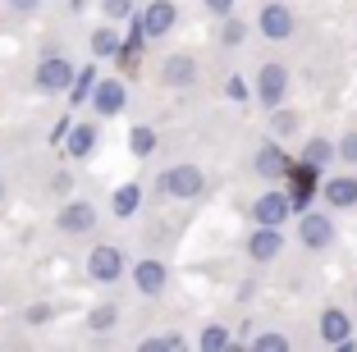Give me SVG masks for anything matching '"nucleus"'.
I'll list each match as a JSON object with an SVG mask.
<instances>
[{
  "mask_svg": "<svg viewBox=\"0 0 357 352\" xmlns=\"http://www.w3.org/2000/svg\"><path fill=\"white\" fill-rule=\"evenodd\" d=\"M96 206L92 201H64L60 215H55V224H60V234H92L96 229Z\"/></svg>",
  "mask_w": 357,
  "mask_h": 352,
  "instance_id": "obj_4",
  "label": "nucleus"
},
{
  "mask_svg": "<svg viewBox=\"0 0 357 352\" xmlns=\"http://www.w3.org/2000/svg\"><path fill=\"white\" fill-rule=\"evenodd\" d=\"M92 83H96V69L87 64V69H74V83H69V96H74V105H83L87 96H92Z\"/></svg>",
  "mask_w": 357,
  "mask_h": 352,
  "instance_id": "obj_21",
  "label": "nucleus"
},
{
  "mask_svg": "<svg viewBox=\"0 0 357 352\" xmlns=\"http://www.w3.org/2000/svg\"><path fill=\"white\" fill-rule=\"evenodd\" d=\"M37 5H42V0H10L14 14H37Z\"/></svg>",
  "mask_w": 357,
  "mask_h": 352,
  "instance_id": "obj_33",
  "label": "nucleus"
},
{
  "mask_svg": "<svg viewBox=\"0 0 357 352\" xmlns=\"http://www.w3.org/2000/svg\"><path fill=\"white\" fill-rule=\"evenodd\" d=\"M289 215H294L289 192H266V197H257V206H252V220H257V224H284Z\"/></svg>",
  "mask_w": 357,
  "mask_h": 352,
  "instance_id": "obj_9",
  "label": "nucleus"
},
{
  "mask_svg": "<svg viewBox=\"0 0 357 352\" xmlns=\"http://www.w3.org/2000/svg\"><path fill=\"white\" fill-rule=\"evenodd\" d=\"M294 178H298V183H294V197H289V201H294L298 211H307V197H312V188H316V169L307 165V169H298Z\"/></svg>",
  "mask_w": 357,
  "mask_h": 352,
  "instance_id": "obj_22",
  "label": "nucleus"
},
{
  "mask_svg": "<svg viewBox=\"0 0 357 352\" xmlns=\"http://www.w3.org/2000/svg\"><path fill=\"white\" fill-rule=\"evenodd\" d=\"M87 101H92L96 114H119V110H124V101H128V92H124V83H119V78H96Z\"/></svg>",
  "mask_w": 357,
  "mask_h": 352,
  "instance_id": "obj_5",
  "label": "nucleus"
},
{
  "mask_svg": "<svg viewBox=\"0 0 357 352\" xmlns=\"http://www.w3.org/2000/svg\"><path fill=\"white\" fill-rule=\"evenodd\" d=\"M298 234H303V243L312 252H326L330 243H335V224H330V215H316V211H307V215H303Z\"/></svg>",
  "mask_w": 357,
  "mask_h": 352,
  "instance_id": "obj_8",
  "label": "nucleus"
},
{
  "mask_svg": "<svg viewBox=\"0 0 357 352\" xmlns=\"http://www.w3.org/2000/svg\"><path fill=\"white\" fill-rule=\"evenodd\" d=\"M87 275H92L96 284H115L119 275H124V252H119L115 243L92 247V252H87Z\"/></svg>",
  "mask_w": 357,
  "mask_h": 352,
  "instance_id": "obj_3",
  "label": "nucleus"
},
{
  "mask_svg": "<svg viewBox=\"0 0 357 352\" xmlns=\"http://www.w3.org/2000/svg\"><path fill=\"white\" fill-rule=\"evenodd\" d=\"M137 206H142V188H137V183L115 188V197H110V215L128 220V215H137Z\"/></svg>",
  "mask_w": 357,
  "mask_h": 352,
  "instance_id": "obj_16",
  "label": "nucleus"
},
{
  "mask_svg": "<svg viewBox=\"0 0 357 352\" xmlns=\"http://www.w3.org/2000/svg\"><path fill=\"white\" fill-rule=\"evenodd\" d=\"M261 37H271V42L294 37V14H289V5H266L261 10Z\"/></svg>",
  "mask_w": 357,
  "mask_h": 352,
  "instance_id": "obj_13",
  "label": "nucleus"
},
{
  "mask_svg": "<svg viewBox=\"0 0 357 352\" xmlns=\"http://www.w3.org/2000/svg\"><path fill=\"white\" fill-rule=\"evenodd\" d=\"M174 19H178V10L169 0H151L147 10L137 14V28H142V37H165V32L174 28Z\"/></svg>",
  "mask_w": 357,
  "mask_h": 352,
  "instance_id": "obj_6",
  "label": "nucleus"
},
{
  "mask_svg": "<svg viewBox=\"0 0 357 352\" xmlns=\"http://www.w3.org/2000/svg\"><path fill=\"white\" fill-rule=\"evenodd\" d=\"M339 160H348V165L357 160V133H348L344 142H339Z\"/></svg>",
  "mask_w": 357,
  "mask_h": 352,
  "instance_id": "obj_31",
  "label": "nucleus"
},
{
  "mask_svg": "<svg viewBox=\"0 0 357 352\" xmlns=\"http://www.w3.org/2000/svg\"><path fill=\"white\" fill-rule=\"evenodd\" d=\"M321 339H326V343H335V348H353V325H348V316H344V311H335V307H330L326 316H321Z\"/></svg>",
  "mask_w": 357,
  "mask_h": 352,
  "instance_id": "obj_14",
  "label": "nucleus"
},
{
  "mask_svg": "<svg viewBox=\"0 0 357 352\" xmlns=\"http://www.w3.org/2000/svg\"><path fill=\"white\" fill-rule=\"evenodd\" d=\"M202 348H211V352H215V348H229V334H225L220 325H211V330H202Z\"/></svg>",
  "mask_w": 357,
  "mask_h": 352,
  "instance_id": "obj_28",
  "label": "nucleus"
},
{
  "mask_svg": "<svg viewBox=\"0 0 357 352\" xmlns=\"http://www.w3.org/2000/svg\"><path fill=\"white\" fill-rule=\"evenodd\" d=\"M257 348H261V352H284V348H289V339H284V334H261Z\"/></svg>",
  "mask_w": 357,
  "mask_h": 352,
  "instance_id": "obj_29",
  "label": "nucleus"
},
{
  "mask_svg": "<svg viewBox=\"0 0 357 352\" xmlns=\"http://www.w3.org/2000/svg\"><path fill=\"white\" fill-rule=\"evenodd\" d=\"M165 284H169V270L160 266V261H137V266H133V289H137V293L156 298Z\"/></svg>",
  "mask_w": 357,
  "mask_h": 352,
  "instance_id": "obj_11",
  "label": "nucleus"
},
{
  "mask_svg": "<svg viewBox=\"0 0 357 352\" xmlns=\"http://www.w3.org/2000/svg\"><path fill=\"white\" fill-rule=\"evenodd\" d=\"M275 110H280V105H275ZM275 128H280V133H294V128H298V114L280 110V114H275Z\"/></svg>",
  "mask_w": 357,
  "mask_h": 352,
  "instance_id": "obj_32",
  "label": "nucleus"
},
{
  "mask_svg": "<svg viewBox=\"0 0 357 352\" xmlns=\"http://www.w3.org/2000/svg\"><path fill=\"white\" fill-rule=\"evenodd\" d=\"M101 10H105V19H110V23L133 19V0H101Z\"/></svg>",
  "mask_w": 357,
  "mask_h": 352,
  "instance_id": "obj_27",
  "label": "nucleus"
},
{
  "mask_svg": "<svg viewBox=\"0 0 357 352\" xmlns=\"http://www.w3.org/2000/svg\"><path fill=\"white\" fill-rule=\"evenodd\" d=\"M92 55H96V60H115V55H119V32L110 28V23L92 32Z\"/></svg>",
  "mask_w": 357,
  "mask_h": 352,
  "instance_id": "obj_20",
  "label": "nucleus"
},
{
  "mask_svg": "<svg viewBox=\"0 0 357 352\" xmlns=\"http://www.w3.org/2000/svg\"><path fill=\"white\" fill-rule=\"evenodd\" d=\"M115 321H119L115 302H101V307L87 311V330H92V334H110V330H115Z\"/></svg>",
  "mask_w": 357,
  "mask_h": 352,
  "instance_id": "obj_19",
  "label": "nucleus"
},
{
  "mask_svg": "<svg viewBox=\"0 0 357 352\" xmlns=\"http://www.w3.org/2000/svg\"><path fill=\"white\" fill-rule=\"evenodd\" d=\"M243 37H248V23L234 19V14H225V23H220V42H225V46H238Z\"/></svg>",
  "mask_w": 357,
  "mask_h": 352,
  "instance_id": "obj_24",
  "label": "nucleus"
},
{
  "mask_svg": "<svg viewBox=\"0 0 357 352\" xmlns=\"http://www.w3.org/2000/svg\"><path fill=\"white\" fill-rule=\"evenodd\" d=\"M64 137H69L64 146H69V155H74V160H83V155H92V146L101 142V133H96V124H74V128H69Z\"/></svg>",
  "mask_w": 357,
  "mask_h": 352,
  "instance_id": "obj_15",
  "label": "nucleus"
},
{
  "mask_svg": "<svg viewBox=\"0 0 357 352\" xmlns=\"http://www.w3.org/2000/svg\"><path fill=\"white\" fill-rule=\"evenodd\" d=\"M225 92H229V101H248V83H243V78H238V73H234V78H229V83H225Z\"/></svg>",
  "mask_w": 357,
  "mask_h": 352,
  "instance_id": "obj_30",
  "label": "nucleus"
},
{
  "mask_svg": "<svg viewBox=\"0 0 357 352\" xmlns=\"http://www.w3.org/2000/svg\"><path fill=\"white\" fill-rule=\"evenodd\" d=\"M326 201H330V206H335V211H344V206H357V178H330V183H326Z\"/></svg>",
  "mask_w": 357,
  "mask_h": 352,
  "instance_id": "obj_18",
  "label": "nucleus"
},
{
  "mask_svg": "<svg viewBox=\"0 0 357 352\" xmlns=\"http://www.w3.org/2000/svg\"><path fill=\"white\" fill-rule=\"evenodd\" d=\"M206 10H211V14H220V19H225V14L234 10V0H206Z\"/></svg>",
  "mask_w": 357,
  "mask_h": 352,
  "instance_id": "obj_34",
  "label": "nucleus"
},
{
  "mask_svg": "<svg viewBox=\"0 0 357 352\" xmlns=\"http://www.w3.org/2000/svg\"><path fill=\"white\" fill-rule=\"evenodd\" d=\"M257 174H261V178H284V174H289V160H284V151L275 142L257 151Z\"/></svg>",
  "mask_w": 357,
  "mask_h": 352,
  "instance_id": "obj_17",
  "label": "nucleus"
},
{
  "mask_svg": "<svg viewBox=\"0 0 357 352\" xmlns=\"http://www.w3.org/2000/svg\"><path fill=\"white\" fill-rule=\"evenodd\" d=\"M330 155H335V151H330V142H307V146H303V165L321 169V165L330 160Z\"/></svg>",
  "mask_w": 357,
  "mask_h": 352,
  "instance_id": "obj_25",
  "label": "nucleus"
},
{
  "mask_svg": "<svg viewBox=\"0 0 357 352\" xmlns=\"http://www.w3.org/2000/svg\"><path fill=\"white\" fill-rule=\"evenodd\" d=\"M284 87H289V69L284 64H261V78H257V96H261V105H280L284 101Z\"/></svg>",
  "mask_w": 357,
  "mask_h": 352,
  "instance_id": "obj_7",
  "label": "nucleus"
},
{
  "mask_svg": "<svg viewBox=\"0 0 357 352\" xmlns=\"http://www.w3.org/2000/svg\"><path fill=\"white\" fill-rule=\"evenodd\" d=\"M28 321H32V325H42V321H51V307H32V311H28Z\"/></svg>",
  "mask_w": 357,
  "mask_h": 352,
  "instance_id": "obj_35",
  "label": "nucleus"
},
{
  "mask_svg": "<svg viewBox=\"0 0 357 352\" xmlns=\"http://www.w3.org/2000/svg\"><path fill=\"white\" fill-rule=\"evenodd\" d=\"M69 83H74V64L64 60V55H46V60L37 64V73H32V87L46 92V96L69 92Z\"/></svg>",
  "mask_w": 357,
  "mask_h": 352,
  "instance_id": "obj_2",
  "label": "nucleus"
},
{
  "mask_svg": "<svg viewBox=\"0 0 357 352\" xmlns=\"http://www.w3.org/2000/svg\"><path fill=\"white\" fill-rule=\"evenodd\" d=\"M160 78H165L169 87H192V83H197V60H192V55H183V51L165 55V64H160Z\"/></svg>",
  "mask_w": 357,
  "mask_h": 352,
  "instance_id": "obj_10",
  "label": "nucleus"
},
{
  "mask_svg": "<svg viewBox=\"0 0 357 352\" xmlns=\"http://www.w3.org/2000/svg\"><path fill=\"white\" fill-rule=\"evenodd\" d=\"M183 348V339L178 334H156V339H142V352H174Z\"/></svg>",
  "mask_w": 357,
  "mask_h": 352,
  "instance_id": "obj_26",
  "label": "nucleus"
},
{
  "mask_svg": "<svg viewBox=\"0 0 357 352\" xmlns=\"http://www.w3.org/2000/svg\"><path fill=\"white\" fill-rule=\"evenodd\" d=\"M202 188H206V178H202L197 165H169L165 174H160V192H165V197L192 201V197H202Z\"/></svg>",
  "mask_w": 357,
  "mask_h": 352,
  "instance_id": "obj_1",
  "label": "nucleus"
},
{
  "mask_svg": "<svg viewBox=\"0 0 357 352\" xmlns=\"http://www.w3.org/2000/svg\"><path fill=\"white\" fill-rule=\"evenodd\" d=\"M0 201H5V183H0Z\"/></svg>",
  "mask_w": 357,
  "mask_h": 352,
  "instance_id": "obj_36",
  "label": "nucleus"
},
{
  "mask_svg": "<svg viewBox=\"0 0 357 352\" xmlns=\"http://www.w3.org/2000/svg\"><path fill=\"white\" fill-rule=\"evenodd\" d=\"M128 146H133V155H151V151H156V128L137 124L133 133H128Z\"/></svg>",
  "mask_w": 357,
  "mask_h": 352,
  "instance_id": "obj_23",
  "label": "nucleus"
},
{
  "mask_svg": "<svg viewBox=\"0 0 357 352\" xmlns=\"http://www.w3.org/2000/svg\"><path fill=\"white\" fill-rule=\"evenodd\" d=\"M248 252H252L257 261H275V257L284 252V234H280V224H261L252 238H248Z\"/></svg>",
  "mask_w": 357,
  "mask_h": 352,
  "instance_id": "obj_12",
  "label": "nucleus"
}]
</instances>
